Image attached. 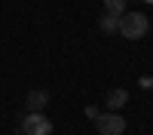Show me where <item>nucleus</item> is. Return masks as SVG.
<instances>
[{
	"label": "nucleus",
	"mask_w": 153,
	"mask_h": 135,
	"mask_svg": "<svg viewBox=\"0 0 153 135\" xmlns=\"http://www.w3.org/2000/svg\"><path fill=\"white\" fill-rule=\"evenodd\" d=\"M46 104H49V92L46 89H34V92H28V98H25V107H28L31 114H43Z\"/></svg>",
	"instance_id": "nucleus-4"
},
{
	"label": "nucleus",
	"mask_w": 153,
	"mask_h": 135,
	"mask_svg": "<svg viewBox=\"0 0 153 135\" xmlns=\"http://www.w3.org/2000/svg\"><path fill=\"white\" fill-rule=\"evenodd\" d=\"M95 129H98V135H123L126 132V117L113 114V110H104V114H98Z\"/></svg>",
	"instance_id": "nucleus-2"
},
{
	"label": "nucleus",
	"mask_w": 153,
	"mask_h": 135,
	"mask_svg": "<svg viewBox=\"0 0 153 135\" xmlns=\"http://www.w3.org/2000/svg\"><path fill=\"white\" fill-rule=\"evenodd\" d=\"M104 12H110V16H123V12H126V0H104Z\"/></svg>",
	"instance_id": "nucleus-7"
},
{
	"label": "nucleus",
	"mask_w": 153,
	"mask_h": 135,
	"mask_svg": "<svg viewBox=\"0 0 153 135\" xmlns=\"http://www.w3.org/2000/svg\"><path fill=\"white\" fill-rule=\"evenodd\" d=\"M144 3H153V0H144Z\"/></svg>",
	"instance_id": "nucleus-10"
},
{
	"label": "nucleus",
	"mask_w": 153,
	"mask_h": 135,
	"mask_svg": "<svg viewBox=\"0 0 153 135\" xmlns=\"http://www.w3.org/2000/svg\"><path fill=\"white\" fill-rule=\"evenodd\" d=\"M126 101H129V92H126V89H110V92H107V104H104V107H110L113 114H120V107H123Z\"/></svg>",
	"instance_id": "nucleus-5"
},
{
	"label": "nucleus",
	"mask_w": 153,
	"mask_h": 135,
	"mask_svg": "<svg viewBox=\"0 0 153 135\" xmlns=\"http://www.w3.org/2000/svg\"><path fill=\"white\" fill-rule=\"evenodd\" d=\"M147 31H150V19L144 12H123L120 16V34L126 40H141Z\"/></svg>",
	"instance_id": "nucleus-1"
},
{
	"label": "nucleus",
	"mask_w": 153,
	"mask_h": 135,
	"mask_svg": "<svg viewBox=\"0 0 153 135\" xmlns=\"http://www.w3.org/2000/svg\"><path fill=\"white\" fill-rule=\"evenodd\" d=\"M19 135H52V123H49V117H43V114H25V120H22V132Z\"/></svg>",
	"instance_id": "nucleus-3"
},
{
	"label": "nucleus",
	"mask_w": 153,
	"mask_h": 135,
	"mask_svg": "<svg viewBox=\"0 0 153 135\" xmlns=\"http://www.w3.org/2000/svg\"><path fill=\"white\" fill-rule=\"evenodd\" d=\"M98 28L104 31V34H117V31H120V16L104 12V16H101V22H98Z\"/></svg>",
	"instance_id": "nucleus-6"
},
{
	"label": "nucleus",
	"mask_w": 153,
	"mask_h": 135,
	"mask_svg": "<svg viewBox=\"0 0 153 135\" xmlns=\"http://www.w3.org/2000/svg\"><path fill=\"white\" fill-rule=\"evenodd\" d=\"M141 89H153V77H141Z\"/></svg>",
	"instance_id": "nucleus-9"
},
{
	"label": "nucleus",
	"mask_w": 153,
	"mask_h": 135,
	"mask_svg": "<svg viewBox=\"0 0 153 135\" xmlns=\"http://www.w3.org/2000/svg\"><path fill=\"white\" fill-rule=\"evenodd\" d=\"M83 114H86V117H89V120H98V114H101V110H98V107H95V104H89V107H86V110H83Z\"/></svg>",
	"instance_id": "nucleus-8"
}]
</instances>
